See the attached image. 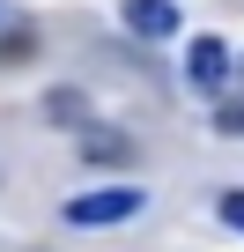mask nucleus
I'll use <instances>...</instances> for the list:
<instances>
[{
	"instance_id": "5",
	"label": "nucleus",
	"mask_w": 244,
	"mask_h": 252,
	"mask_svg": "<svg viewBox=\"0 0 244 252\" xmlns=\"http://www.w3.org/2000/svg\"><path fill=\"white\" fill-rule=\"evenodd\" d=\"M45 119L52 126H89V96L81 89H45Z\"/></svg>"
},
{
	"instance_id": "3",
	"label": "nucleus",
	"mask_w": 244,
	"mask_h": 252,
	"mask_svg": "<svg viewBox=\"0 0 244 252\" xmlns=\"http://www.w3.org/2000/svg\"><path fill=\"white\" fill-rule=\"evenodd\" d=\"M74 141H81V163H134V141L118 126H74Z\"/></svg>"
},
{
	"instance_id": "8",
	"label": "nucleus",
	"mask_w": 244,
	"mask_h": 252,
	"mask_svg": "<svg viewBox=\"0 0 244 252\" xmlns=\"http://www.w3.org/2000/svg\"><path fill=\"white\" fill-rule=\"evenodd\" d=\"M222 222H229V230H244V193H222Z\"/></svg>"
},
{
	"instance_id": "7",
	"label": "nucleus",
	"mask_w": 244,
	"mask_h": 252,
	"mask_svg": "<svg viewBox=\"0 0 244 252\" xmlns=\"http://www.w3.org/2000/svg\"><path fill=\"white\" fill-rule=\"evenodd\" d=\"M215 126H222V134H229V141H244V104H229V111H222Z\"/></svg>"
},
{
	"instance_id": "1",
	"label": "nucleus",
	"mask_w": 244,
	"mask_h": 252,
	"mask_svg": "<svg viewBox=\"0 0 244 252\" xmlns=\"http://www.w3.org/2000/svg\"><path fill=\"white\" fill-rule=\"evenodd\" d=\"M126 215H141V186H96V193H74L67 200V222L74 230H111Z\"/></svg>"
},
{
	"instance_id": "2",
	"label": "nucleus",
	"mask_w": 244,
	"mask_h": 252,
	"mask_svg": "<svg viewBox=\"0 0 244 252\" xmlns=\"http://www.w3.org/2000/svg\"><path fill=\"white\" fill-rule=\"evenodd\" d=\"M185 82H192L200 96H222V82H229V45H222V37H192V52H185Z\"/></svg>"
},
{
	"instance_id": "6",
	"label": "nucleus",
	"mask_w": 244,
	"mask_h": 252,
	"mask_svg": "<svg viewBox=\"0 0 244 252\" xmlns=\"http://www.w3.org/2000/svg\"><path fill=\"white\" fill-rule=\"evenodd\" d=\"M30 45H37L30 23H23V30H0V60H30Z\"/></svg>"
},
{
	"instance_id": "4",
	"label": "nucleus",
	"mask_w": 244,
	"mask_h": 252,
	"mask_svg": "<svg viewBox=\"0 0 244 252\" xmlns=\"http://www.w3.org/2000/svg\"><path fill=\"white\" fill-rule=\"evenodd\" d=\"M126 30L134 37H170L178 30V8H170V0H126Z\"/></svg>"
}]
</instances>
